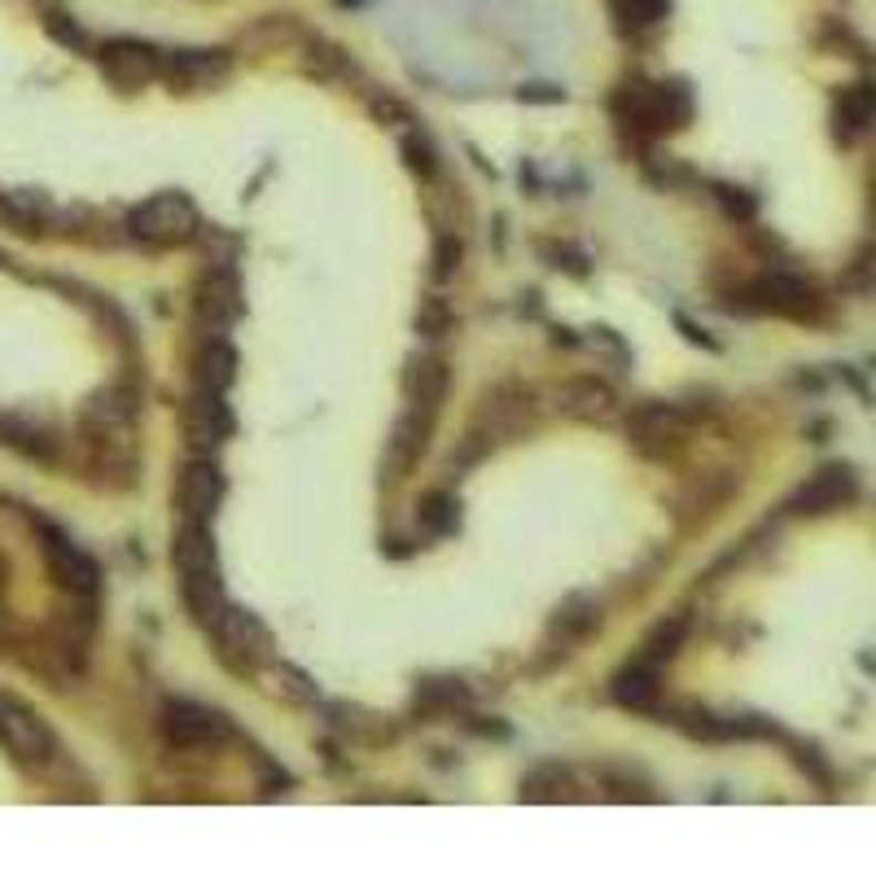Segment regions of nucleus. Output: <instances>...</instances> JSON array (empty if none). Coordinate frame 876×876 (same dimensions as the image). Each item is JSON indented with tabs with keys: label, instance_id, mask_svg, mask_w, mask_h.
<instances>
[{
	"label": "nucleus",
	"instance_id": "bb28decb",
	"mask_svg": "<svg viewBox=\"0 0 876 876\" xmlns=\"http://www.w3.org/2000/svg\"><path fill=\"white\" fill-rule=\"evenodd\" d=\"M461 238L456 233H439L434 238V281H447V276H456V267H461Z\"/></svg>",
	"mask_w": 876,
	"mask_h": 876
},
{
	"label": "nucleus",
	"instance_id": "393cba45",
	"mask_svg": "<svg viewBox=\"0 0 876 876\" xmlns=\"http://www.w3.org/2000/svg\"><path fill=\"white\" fill-rule=\"evenodd\" d=\"M684 635H688V623L684 619H666V623L653 626V635L644 640V662H653V666H662V662H671L675 653H679V644H684Z\"/></svg>",
	"mask_w": 876,
	"mask_h": 876
},
{
	"label": "nucleus",
	"instance_id": "0eeeda50",
	"mask_svg": "<svg viewBox=\"0 0 876 876\" xmlns=\"http://www.w3.org/2000/svg\"><path fill=\"white\" fill-rule=\"evenodd\" d=\"M158 732L171 750H220L224 741H233V724L224 710L184 697L158 710Z\"/></svg>",
	"mask_w": 876,
	"mask_h": 876
},
{
	"label": "nucleus",
	"instance_id": "4468645a",
	"mask_svg": "<svg viewBox=\"0 0 876 876\" xmlns=\"http://www.w3.org/2000/svg\"><path fill=\"white\" fill-rule=\"evenodd\" d=\"M859 496V478L851 465H824L820 474H811L793 496H789V513H802V517H824V513H837Z\"/></svg>",
	"mask_w": 876,
	"mask_h": 876
},
{
	"label": "nucleus",
	"instance_id": "6ab92c4d",
	"mask_svg": "<svg viewBox=\"0 0 876 876\" xmlns=\"http://www.w3.org/2000/svg\"><path fill=\"white\" fill-rule=\"evenodd\" d=\"M873 115H876L873 84H868V80L846 84V88H842V97H837V106H833V127H837L842 145H855V140L873 127Z\"/></svg>",
	"mask_w": 876,
	"mask_h": 876
},
{
	"label": "nucleus",
	"instance_id": "dca6fc26",
	"mask_svg": "<svg viewBox=\"0 0 876 876\" xmlns=\"http://www.w3.org/2000/svg\"><path fill=\"white\" fill-rule=\"evenodd\" d=\"M447 386H452V373H447V360L443 356H416V360H408L403 394H408V408H416L421 416H434L439 421V412L447 403Z\"/></svg>",
	"mask_w": 876,
	"mask_h": 876
},
{
	"label": "nucleus",
	"instance_id": "ddd939ff",
	"mask_svg": "<svg viewBox=\"0 0 876 876\" xmlns=\"http://www.w3.org/2000/svg\"><path fill=\"white\" fill-rule=\"evenodd\" d=\"M184 434H189V447L202 452V456H215L229 434H233V412L224 403V390H207V386H193L189 394V408H184Z\"/></svg>",
	"mask_w": 876,
	"mask_h": 876
},
{
	"label": "nucleus",
	"instance_id": "f03ea898",
	"mask_svg": "<svg viewBox=\"0 0 876 876\" xmlns=\"http://www.w3.org/2000/svg\"><path fill=\"white\" fill-rule=\"evenodd\" d=\"M614 115L635 136H666L693 119V93L684 80H626L614 93Z\"/></svg>",
	"mask_w": 876,
	"mask_h": 876
},
{
	"label": "nucleus",
	"instance_id": "a878e982",
	"mask_svg": "<svg viewBox=\"0 0 876 876\" xmlns=\"http://www.w3.org/2000/svg\"><path fill=\"white\" fill-rule=\"evenodd\" d=\"M561 399H566L561 408L574 412V416H605V412H610V390L597 386V381H579V386H570Z\"/></svg>",
	"mask_w": 876,
	"mask_h": 876
},
{
	"label": "nucleus",
	"instance_id": "5701e85b",
	"mask_svg": "<svg viewBox=\"0 0 876 876\" xmlns=\"http://www.w3.org/2000/svg\"><path fill=\"white\" fill-rule=\"evenodd\" d=\"M521 798L526 802H561L570 798V771L561 762H543L521 780Z\"/></svg>",
	"mask_w": 876,
	"mask_h": 876
},
{
	"label": "nucleus",
	"instance_id": "f3484780",
	"mask_svg": "<svg viewBox=\"0 0 876 876\" xmlns=\"http://www.w3.org/2000/svg\"><path fill=\"white\" fill-rule=\"evenodd\" d=\"M430 430H434V416H421L416 408H408V412L394 421L390 439H386V461H381V469H386L390 478H408L412 465L425 456Z\"/></svg>",
	"mask_w": 876,
	"mask_h": 876
},
{
	"label": "nucleus",
	"instance_id": "412c9836",
	"mask_svg": "<svg viewBox=\"0 0 876 876\" xmlns=\"http://www.w3.org/2000/svg\"><path fill=\"white\" fill-rule=\"evenodd\" d=\"M601 626V605L592 597H570L557 614H552V635H561V644H579L583 635H592Z\"/></svg>",
	"mask_w": 876,
	"mask_h": 876
},
{
	"label": "nucleus",
	"instance_id": "20e7f679",
	"mask_svg": "<svg viewBox=\"0 0 876 876\" xmlns=\"http://www.w3.org/2000/svg\"><path fill=\"white\" fill-rule=\"evenodd\" d=\"M207 635L215 640L220 662L229 671H238V675H258L272 662V635H267V626L258 623L254 614H246V610L229 605V601L207 623Z\"/></svg>",
	"mask_w": 876,
	"mask_h": 876
},
{
	"label": "nucleus",
	"instance_id": "1a4fd4ad",
	"mask_svg": "<svg viewBox=\"0 0 876 876\" xmlns=\"http://www.w3.org/2000/svg\"><path fill=\"white\" fill-rule=\"evenodd\" d=\"M233 75V49H162V75L158 84L180 93H207L229 84Z\"/></svg>",
	"mask_w": 876,
	"mask_h": 876
},
{
	"label": "nucleus",
	"instance_id": "7ed1b4c3",
	"mask_svg": "<svg viewBox=\"0 0 876 876\" xmlns=\"http://www.w3.org/2000/svg\"><path fill=\"white\" fill-rule=\"evenodd\" d=\"M732 298L737 303H728V307L746 312V316H784V320H802V325L824 320L820 289L806 285L802 276H789V272H767L750 285H741Z\"/></svg>",
	"mask_w": 876,
	"mask_h": 876
},
{
	"label": "nucleus",
	"instance_id": "423d86ee",
	"mask_svg": "<svg viewBox=\"0 0 876 876\" xmlns=\"http://www.w3.org/2000/svg\"><path fill=\"white\" fill-rule=\"evenodd\" d=\"M88 53H93L97 71L106 75V84L119 93H140V88L158 84V75H162V49L140 35H110L102 44H88Z\"/></svg>",
	"mask_w": 876,
	"mask_h": 876
},
{
	"label": "nucleus",
	"instance_id": "9b49d317",
	"mask_svg": "<svg viewBox=\"0 0 876 876\" xmlns=\"http://www.w3.org/2000/svg\"><path fill=\"white\" fill-rule=\"evenodd\" d=\"M171 500H176L180 521H211L215 508H220V500H224V474H220L215 456L193 452V456L180 465V474H176Z\"/></svg>",
	"mask_w": 876,
	"mask_h": 876
},
{
	"label": "nucleus",
	"instance_id": "c85d7f7f",
	"mask_svg": "<svg viewBox=\"0 0 876 876\" xmlns=\"http://www.w3.org/2000/svg\"><path fill=\"white\" fill-rule=\"evenodd\" d=\"M416 329H421V334H430V338H443V334L452 329V312H447V303H443V298H425V303H421V312H416Z\"/></svg>",
	"mask_w": 876,
	"mask_h": 876
},
{
	"label": "nucleus",
	"instance_id": "f8f14e48",
	"mask_svg": "<svg viewBox=\"0 0 876 876\" xmlns=\"http://www.w3.org/2000/svg\"><path fill=\"white\" fill-rule=\"evenodd\" d=\"M40 535H44V561H49L57 588H66L71 597H97V588H102L97 561H93L71 535H62V530L49 526V521H40Z\"/></svg>",
	"mask_w": 876,
	"mask_h": 876
},
{
	"label": "nucleus",
	"instance_id": "2eb2a0df",
	"mask_svg": "<svg viewBox=\"0 0 876 876\" xmlns=\"http://www.w3.org/2000/svg\"><path fill=\"white\" fill-rule=\"evenodd\" d=\"M242 289H238V276L233 272H211L202 285H198V325H202V338H224V329L238 320V303Z\"/></svg>",
	"mask_w": 876,
	"mask_h": 876
},
{
	"label": "nucleus",
	"instance_id": "f257e3e1",
	"mask_svg": "<svg viewBox=\"0 0 876 876\" xmlns=\"http://www.w3.org/2000/svg\"><path fill=\"white\" fill-rule=\"evenodd\" d=\"M171 570L184 597V610L193 623L207 626L215 610L224 605V583H220V557H215V535L211 521H180L171 539Z\"/></svg>",
	"mask_w": 876,
	"mask_h": 876
},
{
	"label": "nucleus",
	"instance_id": "4be33fe9",
	"mask_svg": "<svg viewBox=\"0 0 876 876\" xmlns=\"http://www.w3.org/2000/svg\"><path fill=\"white\" fill-rule=\"evenodd\" d=\"M469 706V688L461 679H425L416 688V710L421 715H456Z\"/></svg>",
	"mask_w": 876,
	"mask_h": 876
},
{
	"label": "nucleus",
	"instance_id": "473e14b6",
	"mask_svg": "<svg viewBox=\"0 0 876 876\" xmlns=\"http://www.w3.org/2000/svg\"><path fill=\"white\" fill-rule=\"evenodd\" d=\"M0 263H4V258H0Z\"/></svg>",
	"mask_w": 876,
	"mask_h": 876
},
{
	"label": "nucleus",
	"instance_id": "aec40b11",
	"mask_svg": "<svg viewBox=\"0 0 876 876\" xmlns=\"http://www.w3.org/2000/svg\"><path fill=\"white\" fill-rule=\"evenodd\" d=\"M233 377H238V351H233L224 338H207L202 351L193 356V386L229 390Z\"/></svg>",
	"mask_w": 876,
	"mask_h": 876
},
{
	"label": "nucleus",
	"instance_id": "39448f33",
	"mask_svg": "<svg viewBox=\"0 0 876 876\" xmlns=\"http://www.w3.org/2000/svg\"><path fill=\"white\" fill-rule=\"evenodd\" d=\"M127 233L154 251H167V246H184L198 238V207L189 193L171 189V193H158L149 202H140L131 215H127Z\"/></svg>",
	"mask_w": 876,
	"mask_h": 876
},
{
	"label": "nucleus",
	"instance_id": "b1692460",
	"mask_svg": "<svg viewBox=\"0 0 876 876\" xmlns=\"http://www.w3.org/2000/svg\"><path fill=\"white\" fill-rule=\"evenodd\" d=\"M416 521H421L425 535H452L461 526V504L452 492H430L416 504Z\"/></svg>",
	"mask_w": 876,
	"mask_h": 876
},
{
	"label": "nucleus",
	"instance_id": "cd10ccee",
	"mask_svg": "<svg viewBox=\"0 0 876 876\" xmlns=\"http://www.w3.org/2000/svg\"><path fill=\"white\" fill-rule=\"evenodd\" d=\"M403 158H408V167L416 171V176H434L439 171V158H434V145L425 140V136H403Z\"/></svg>",
	"mask_w": 876,
	"mask_h": 876
},
{
	"label": "nucleus",
	"instance_id": "7c9ffc66",
	"mask_svg": "<svg viewBox=\"0 0 876 876\" xmlns=\"http://www.w3.org/2000/svg\"><path fill=\"white\" fill-rule=\"evenodd\" d=\"M715 198L724 202V211H728L732 220H753V211H758L753 193H746V189H732V184H715Z\"/></svg>",
	"mask_w": 876,
	"mask_h": 876
},
{
	"label": "nucleus",
	"instance_id": "6e6552de",
	"mask_svg": "<svg viewBox=\"0 0 876 876\" xmlns=\"http://www.w3.org/2000/svg\"><path fill=\"white\" fill-rule=\"evenodd\" d=\"M0 746L31 771H44L57 758V737L49 732V724L9 693H0Z\"/></svg>",
	"mask_w": 876,
	"mask_h": 876
},
{
	"label": "nucleus",
	"instance_id": "9d476101",
	"mask_svg": "<svg viewBox=\"0 0 876 876\" xmlns=\"http://www.w3.org/2000/svg\"><path fill=\"white\" fill-rule=\"evenodd\" d=\"M688 434H693V416L679 403H640L626 416V439L644 456H666V452L684 447Z\"/></svg>",
	"mask_w": 876,
	"mask_h": 876
},
{
	"label": "nucleus",
	"instance_id": "a211bd4d",
	"mask_svg": "<svg viewBox=\"0 0 876 876\" xmlns=\"http://www.w3.org/2000/svg\"><path fill=\"white\" fill-rule=\"evenodd\" d=\"M610 697L623 706V710H653L657 706V697H662V671L653 666V662H631L623 666L619 675H614V684H610Z\"/></svg>",
	"mask_w": 876,
	"mask_h": 876
},
{
	"label": "nucleus",
	"instance_id": "c756f323",
	"mask_svg": "<svg viewBox=\"0 0 876 876\" xmlns=\"http://www.w3.org/2000/svg\"><path fill=\"white\" fill-rule=\"evenodd\" d=\"M601 784L610 789V798H619V802H626V798H635V802H653L657 793L644 784V780H635V775H614V771H605L601 775Z\"/></svg>",
	"mask_w": 876,
	"mask_h": 876
},
{
	"label": "nucleus",
	"instance_id": "2f4dec72",
	"mask_svg": "<svg viewBox=\"0 0 876 876\" xmlns=\"http://www.w3.org/2000/svg\"><path fill=\"white\" fill-rule=\"evenodd\" d=\"M0 224H9V229H18V233H31V229H27V220H22V211H18L4 193H0Z\"/></svg>",
	"mask_w": 876,
	"mask_h": 876
}]
</instances>
